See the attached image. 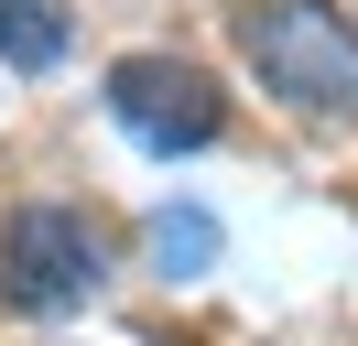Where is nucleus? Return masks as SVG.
<instances>
[{
  "mask_svg": "<svg viewBox=\"0 0 358 346\" xmlns=\"http://www.w3.org/2000/svg\"><path fill=\"white\" fill-rule=\"evenodd\" d=\"M228 33L293 119H358V22L336 0H239Z\"/></svg>",
  "mask_w": 358,
  "mask_h": 346,
  "instance_id": "nucleus-1",
  "label": "nucleus"
},
{
  "mask_svg": "<svg viewBox=\"0 0 358 346\" xmlns=\"http://www.w3.org/2000/svg\"><path fill=\"white\" fill-rule=\"evenodd\" d=\"M109 281V238L87 227V206H11L0 216V292L22 314H76Z\"/></svg>",
  "mask_w": 358,
  "mask_h": 346,
  "instance_id": "nucleus-2",
  "label": "nucleus"
},
{
  "mask_svg": "<svg viewBox=\"0 0 358 346\" xmlns=\"http://www.w3.org/2000/svg\"><path fill=\"white\" fill-rule=\"evenodd\" d=\"M109 119L131 130L141 151H206L228 130V98H217V76L206 65H185V54H120L109 65Z\"/></svg>",
  "mask_w": 358,
  "mask_h": 346,
  "instance_id": "nucleus-3",
  "label": "nucleus"
},
{
  "mask_svg": "<svg viewBox=\"0 0 358 346\" xmlns=\"http://www.w3.org/2000/svg\"><path fill=\"white\" fill-rule=\"evenodd\" d=\"M0 65L11 76H55L66 65V0H0Z\"/></svg>",
  "mask_w": 358,
  "mask_h": 346,
  "instance_id": "nucleus-4",
  "label": "nucleus"
},
{
  "mask_svg": "<svg viewBox=\"0 0 358 346\" xmlns=\"http://www.w3.org/2000/svg\"><path fill=\"white\" fill-rule=\"evenodd\" d=\"M141 249H152L163 281H196V271H217V216H206V206H152Z\"/></svg>",
  "mask_w": 358,
  "mask_h": 346,
  "instance_id": "nucleus-5",
  "label": "nucleus"
}]
</instances>
